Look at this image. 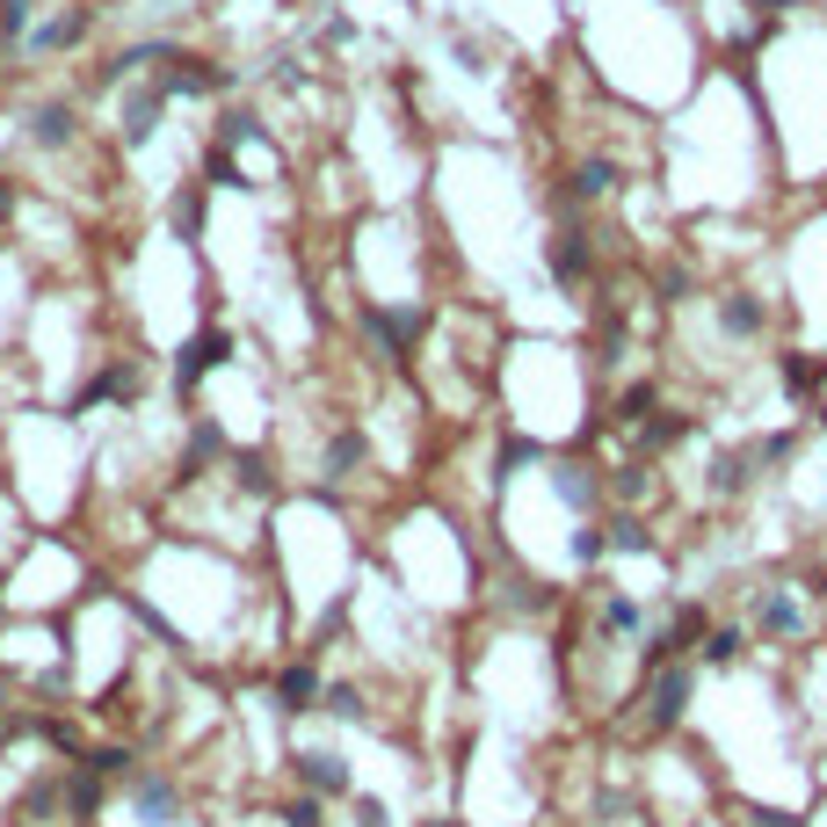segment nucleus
I'll return each mask as SVG.
<instances>
[{
  "label": "nucleus",
  "instance_id": "nucleus-1",
  "mask_svg": "<svg viewBox=\"0 0 827 827\" xmlns=\"http://www.w3.org/2000/svg\"><path fill=\"white\" fill-rule=\"evenodd\" d=\"M733 617L748 624V638H755V654L770 660H798L820 646L827 632V610H820V588L806 581V573H770V581H755L741 595V610Z\"/></svg>",
  "mask_w": 827,
  "mask_h": 827
},
{
  "label": "nucleus",
  "instance_id": "nucleus-2",
  "mask_svg": "<svg viewBox=\"0 0 827 827\" xmlns=\"http://www.w3.org/2000/svg\"><path fill=\"white\" fill-rule=\"evenodd\" d=\"M15 138H22V153H30V168H58V160H80L87 153L95 123H87L80 95H36V103H22Z\"/></svg>",
  "mask_w": 827,
  "mask_h": 827
},
{
  "label": "nucleus",
  "instance_id": "nucleus-3",
  "mask_svg": "<svg viewBox=\"0 0 827 827\" xmlns=\"http://www.w3.org/2000/svg\"><path fill=\"white\" fill-rule=\"evenodd\" d=\"M168 95H160L153 80H123L117 87V123H109V138H117V153H146V146H160V131H168Z\"/></svg>",
  "mask_w": 827,
  "mask_h": 827
},
{
  "label": "nucleus",
  "instance_id": "nucleus-4",
  "mask_svg": "<svg viewBox=\"0 0 827 827\" xmlns=\"http://www.w3.org/2000/svg\"><path fill=\"white\" fill-rule=\"evenodd\" d=\"M283 762H291L298 792H312V798H348L356 792V770H348V755L334 741H298Z\"/></svg>",
  "mask_w": 827,
  "mask_h": 827
},
{
  "label": "nucleus",
  "instance_id": "nucleus-5",
  "mask_svg": "<svg viewBox=\"0 0 827 827\" xmlns=\"http://www.w3.org/2000/svg\"><path fill=\"white\" fill-rule=\"evenodd\" d=\"M421 827H465V820H458V813H429V820H421Z\"/></svg>",
  "mask_w": 827,
  "mask_h": 827
},
{
  "label": "nucleus",
  "instance_id": "nucleus-6",
  "mask_svg": "<svg viewBox=\"0 0 827 827\" xmlns=\"http://www.w3.org/2000/svg\"><path fill=\"white\" fill-rule=\"evenodd\" d=\"M8 617H15V603H8V588H0V632H8Z\"/></svg>",
  "mask_w": 827,
  "mask_h": 827
}]
</instances>
